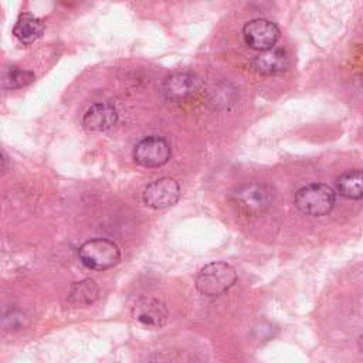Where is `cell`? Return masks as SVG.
<instances>
[{
  "instance_id": "obj_11",
  "label": "cell",
  "mask_w": 363,
  "mask_h": 363,
  "mask_svg": "<svg viewBox=\"0 0 363 363\" xmlns=\"http://www.w3.org/2000/svg\"><path fill=\"white\" fill-rule=\"evenodd\" d=\"M252 68L261 75H278L289 68L288 54L282 48L261 51L252 60Z\"/></svg>"
},
{
  "instance_id": "obj_10",
  "label": "cell",
  "mask_w": 363,
  "mask_h": 363,
  "mask_svg": "<svg viewBox=\"0 0 363 363\" xmlns=\"http://www.w3.org/2000/svg\"><path fill=\"white\" fill-rule=\"evenodd\" d=\"M116 121V108L109 102H98L85 111L82 116V126L91 132H104L111 129Z\"/></svg>"
},
{
  "instance_id": "obj_12",
  "label": "cell",
  "mask_w": 363,
  "mask_h": 363,
  "mask_svg": "<svg viewBox=\"0 0 363 363\" xmlns=\"http://www.w3.org/2000/svg\"><path fill=\"white\" fill-rule=\"evenodd\" d=\"M44 33V23L41 18L31 13H23L17 18L13 34L23 44H31L38 40Z\"/></svg>"
},
{
  "instance_id": "obj_7",
  "label": "cell",
  "mask_w": 363,
  "mask_h": 363,
  "mask_svg": "<svg viewBox=\"0 0 363 363\" xmlns=\"http://www.w3.org/2000/svg\"><path fill=\"white\" fill-rule=\"evenodd\" d=\"M180 197V186L172 177H160L146 186L143 203L155 210L173 206Z\"/></svg>"
},
{
  "instance_id": "obj_9",
  "label": "cell",
  "mask_w": 363,
  "mask_h": 363,
  "mask_svg": "<svg viewBox=\"0 0 363 363\" xmlns=\"http://www.w3.org/2000/svg\"><path fill=\"white\" fill-rule=\"evenodd\" d=\"M135 320L147 328H160L166 323L169 312L166 305L155 298H140L132 309Z\"/></svg>"
},
{
  "instance_id": "obj_16",
  "label": "cell",
  "mask_w": 363,
  "mask_h": 363,
  "mask_svg": "<svg viewBox=\"0 0 363 363\" xmlns=\"http://www.w3.org/2000/svg\"><path fill=\"white\" fill-rule=\"evenodd\" d=\"M359 349H360V352L363 353V335L359 337Z\"/></svg>"
},
{
  "instance_id": "obj_1",
  "label": "cell",
  "mask_w": 363,
  "mask_h": 363,
  "mask_svg": "<svg viewBox=\"0 0 363 363\" xmlns=\"http://www.w3.org/2000/svg\"><path fill=\"white\" fill-rule=\"evenodd\" d=\"M295 207L306 216H325L335 207L336 193L323 183H312L303 186L295 193Z\"/></svg>"
},
{
  "instance_id": "obj_13",
  "label": "cell",
  "mask_w": 363,
  "mask_h": 363,
  "mask_svg": "<svg viewBox=\"0 0 363 363\" xmlns=\"http://www.w3.org/2000/svg\"><path fill=\"white\" fill-rule=\"evenodd\" d=\"M339 193L350 200L363 199V170L353 169L342 173L337 177Z\"/></svg>"
},
{
  "instance_id": "obj_5",
  "label": "cell",
  "mask_w": 363,
  "mask_h": 363,
  "mask_svg": "<svg viewBox=\"0 0 363 363\" xmlns=\"http://www.w3.org/2000/svg\"><path fill=\"white\" fill-rule=\"evenodd\" d=\"M133 159L143 167H159L167 163L172 155L169 142L157 135L146 136L133 147Z\"/></svg>"
},
{
  "instance_id": "obj_3",
  "label": "cell",
  "mask_w": 363,
  "mask_h": 363,
  "mask_svg": "<svg viewBox=\"0 0 363 363\" xmlns=\"http://www.w3.org/2000/svg\"><path fill=\"white\" fill-rule=\"evenodd\" d=\"M79 261L89 269L104 271L115 267L121 259L118 245L106 238H92L85 241L78 250Z\"/></svg>"
},
{
  "instance_id": "obj_6",
  "label": "cell",
  "mask_w": 363,
  "mask_h": 363,
  "mask_svg": "<svg viewBox=\"0 0 363 363\" xmlns=\"http://www.w3.org/2000/svg\"><path fill=\"white\" fill-rule=\"evenodd\" d=\"M242 38L252 50L267 51L275 47L279 38V28L269 20L254 18L244 24Z\"/></svg>"
},
{
  "instance_id": "obj_14",
  "label": "cell",
  "mask_w": 363,
  "mask_h": 363,
  "mask_svg": "<svg viewBox=\"0 0 363 363\" xmlns=\"http://www.w3.org/2000/svg\"><path fill=\"white\" fill-rule=\"evenodd\" d=\"M99 295V288L96 282L91 278L74 282L68 291V301L72 305L84 306L92 303Z\"/></svg>"
},
{
  "instance_id": "obj_2",
  "label": "cell",
  "mask_w": 363,
  "mask_h": 363,
  "mask_svg": "<svg viewBox=\"0 0 363 363\" xmlns=\"http://www.w3.org/2000/svg\"><path fill=\"white\" fill-rule=\"evenodd\" d=\"M237 281L235 269L223 261L204 265L196 277V288L206 296H218L227 292Z\"/></svg>"
},
{
  "instance_id": "obj_4",
  "label": "cell",
  "mask_w": 363,
  "mask_h": 363,
  "mask_svg": "<svg viewBox=\"0 0 363 363\" xmlns=\"http://www.w3.org/2000/svg\"><path fill=\"white\" fill-rule=\"evenodd\" d=\"M272 200L274 191L264 183H247L238 187L233 194L234 206L247 217L262 214L269 208Z\"/></svg>"
},
{
  "instance_id": "obj_8",
  "label": "cell",
  "mask_w": 363,
  "mask_h": 363,
  "mask_svg": "<svg viewBox=\"0 0 363 363\" xmlns=\"http://www.w3.org/2000/svg\"><path fill=\"white\" fill-rule=\"evenodd\" d=\"M200 85L197 75L191 72H174L164 78L162 84V94L169 101L180 102L196 95Z\"/></svg>"
},
{
  "instance_id": "obj_15",
  "label": "cell",
  "mask_w": 363,
  "mask_h": 363,
  "mask_svg": "<svg viewBox=\"0 0 363 363\" xmlns=\"http://www.w3.org/2000/svg\"><path fill=\"white\" fill-rule=\"evenodd\" d=\"M34 81V74L28 69L18 67H10L3 71L1 86L4 89H18Z\"/></svg>"
}]
</instances>
